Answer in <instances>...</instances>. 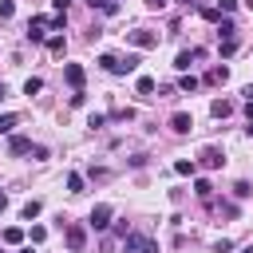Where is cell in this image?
<instances>
[{
    "label": "cell",
    "instance_id": "obj_2",
    "mask_svg": "<svg viewBox=\"0 0 253 253\" xmlns=\"http://www.w3.org/2000/svg\"><path fill=\"white\" fill-rule=\"evenodd\" d=\"M111 217H115V210H111L107 202H99V206L91 210V229H107V225H111Z\"/></svg>",
    "mask_w": 253,
    "mask_h": 253
},
{
    "label": "cell",
    "instance_id": "obj_38",
    "mask_svg": "<svg viewBox=\"0 0 253 253\" xmlns=\"http://www.w3.org/2000/svg\"><path fill=\"white\" fill-rule=\"evenodd\" d=\"M20 253H32V245H28V249H20Z\"/></svg>",
    "mask_w": 253,
    "mask_h": 253
},
{
    "label": "cell",
    "instance_id": "obj_34",
    "mask_svg": "<svg viewBox=\"0 0 253 253\" xmlns=\"http://www.w3.org/2000/svg\"><path fill=\"white\" fill-rule=\"evenodd\" d=\"M87 4H91V8H103V0H87Z\"/></svg>",
    "mask_w": 253,
    "mask_h": 253
},
{
    "label": "cell",
    "instance_id": "obj_36",
    "mask_svg": "<svg viewBox=\"0 0 253 253\" xmlns=\"http://www.w3.org/2000/svg\"><path fill=\"white\" fill-rule=\"evenodd\" d=\"M241 253H253V245H245V249H241Z\"/></svg>",
    "mask_w": 253,
    "mask_h": 253
},
{
    "label": "cell",
    "instance_id": "obj_32",
    "mask_svg": "<svg viewBox=\"0 0 253 253\" xmlns=\"http://www.w3.org/2000/svg\"><path fill=\"white\" fill-rule=\"evenodd\" d=\"M146 4H150V8H166V0H146Z\"/></svg>",
    "mask_w": 253,
    "mask_h": 253
},
{
    "label": "cell",
    "instance_id": "obj_1",
    "mask_svg": "<svg viewBox=\"0 0 253 253\" xmlns=\"http://www.w3.org/2000/svg\"><path fill=\"white\" fill-rule=\"evenodd\" d=\"M123 253H158V245L150 237H142V233H126L123 237Z\"/></svg>",
    "mask_w": 253,
    "mask_h": 253
},
{
    "label": "cell",
    "instance_id": "obj_26",
    "mask_svg": "<svg viewBox=\"0 0 253 253\" xmlns=\"http://www.w3.org/2000/svg\"><path fill=\"white\" fill-rule=\"evenodd\" d=\"M233 194H237V198H249V194H253V186H249V182H237V186H233Z\"/></svg>",
    "mask_w": 253,
    "mask_h": 253
},
{
    "label": "cell",
    "instance_id": "obj_24",
    "mask_svg": "<svg viewBox=\"0 0 253 253\" xmlns=\"http://www.w3.org/2000/svg\"><path fill=\"white\" fill-rule=\"evenodd\" d=\"M16 126V115H0V134H8Z\"/></svg>",
    "mask_w": 253,
    "mask_h": 253
},
{
    "label": "cell",
    "instance_id": "obj_13",
    "mask_svg": "<svg viewBox=\"0 0 253 253\" xmlns=\"http://www.w3.org/2000/svg\"><path fill=\"white\" fill-rule=\"evenodd\" d=\"M20 241H24V229L20 225H8L4 229V245H20Z\"/></svg>",
    "mask_w": 253,
    "mask_h": 253
},
{
    "label": "cell",
    "instance_id": "obj_12",
    "mask_svg": "<svg viewBox=\"0 0 253 253\" xmlns=\"http://www.w3.org/2000/svg\"><path fill=\"white\" fill-rule=\"evenodd\" d=\"M138 67V55H126V59H119V67H115V75H130Z\"/></svg>",
    "mask_w": 253,
    "mask_h": 253
},
{
    "label": "cell",
    "instance_id": "obj_25",
    "mask_svg": "<svg viewBox=\"0 0 253 253\" xmlns=\"http://www.w3.org/2000/svg\"><path fill=\"white\" fill-rule=\"evenodd\" d=\"M178 87H182V91H198V79H194V75H182V83H178Z\"/></svg>",
    "mask_w": 253,
    "mask_h": 253
},
{
    "label": "cell",
    "instance_id": "obj_4",
    "mask_svg": "<svg viewBox=\"0 0 253 253\" xmlns=\"http://www.w3.org/2000/svg\"><path fill=\"white\" fill-rule=\"evenodd\" d=\"M63 237H67V249H75V253H79V249H83V241H87V229H83V225H67V233H63Z\"/></svg>",
    "mask_w": 253,
    "mask_h": 253
},
{
    "label": "cell",
    "instance_id": "obj_6",
    "mask_svg": "<svg viewBox=\"0 0 253 253\" xmlns=\"http://www.w3.org/2000/svg\"><path fill=\"white\" fill-rule=\"evenodd\" d=\"M221 162H225V154H221L217 146H206V150H202V166H206V170H217Z\"/></svg>",
    "mask_w": 253,
    "mask_h": 253
},
{
    "label": "cell",
    "instance_id": "obj_35",
    "mask_svg": "<svg viewBox=\"0 0 253 253\" xmlns=\"http://www.w3.org/2000/svg\"><path fill=\"white\" fill-rule=\"evenodd\" d=\"M4 95H8V87H4V83H0V103H4Z\"/></svg>",
    "mask_w": 253,
    "mask_h": 253
},
{
    "label": "cell",
    "instance_id": "obj_31",
    "mask_svg": "<svg viewBox=\"0 0 253 253\" xmlns=\"http://www.w3.org/2000/svg\"><path fill=\"white\" fill-rule=\"evenodd\" d=\"M51 8H55V16H67V0H51Z\"/></svg>",
    "mask_w": 253,
    "mask_h": 253
},
{
    "label": "cell",
    "instance_id": "obj_33",
    "mask_svg": "<svg viewBox=\"0 0 253 253\" xmlns=\"http://www.w3.org/2000/svg\"><path fill=\"white\" fill-rule=\"evenodd\" d=\"M4 210H8V194H0V213H4Z\"/></svg>",
    "mask_w": 253,
    "mask_h": 253
},
{
    "label": "cell",
    "instance_id": "obj_18",
    "mask_svg": "<svg viewBox=\"0 0 253 253\" xmlns=\"http://www.w3.org/2000/svg\"><path fill=\"white\" fill-rule=\"evenodd\" d=\"M174 170H178V174H186V178H190V174H194V170H198V162H186V158H178V162H174Z\"/></svg>",
    "mask_w": 253,
    "mask_h": 253
},
{
    "label": "cell",
    "instance_id": "obj_23",
    "mask_svg": "<svg viewBox=\"0 0 253 253\" xmlns=\"http://www.w3.org/2000/svg\"><path fill=\"white\" fill-rule=\"evenodd\" d=\"M12 12H16V4L12 0H0V20H12Z\"/></svg>",
    "mask_w": 253,
    "mask_h": 253
},
{
    "label": "cell",
    "instance_id": "obj_11",
    "mask_svg": "<svg viewBox=\"0 0 253 253\" xmlns=\"http://www.w3.org/2000/svg\"><path fill=\"white\" fill-rule=\"evenodd\" d=\"M198 55H202L198 47H190V51H178V59H174V67H178V71H186V67H190V59H198Z\"/></svg>",
    "mask_w": 253,
    "mask_h": 253
},
{
    "label": "cell",
    "instance_id": "obj_20",
    "mask_svg": "<svg viewBox=\"0 0 253 253\" xmlns=\"http://www.w3.org/2000/svg\"><path fill=\"white\" fill-rule=\"evenodd\" d=\"M233 32H237V28H233V20H221V28H217V36H221V40H233Z\"/></svg>",
    "mask_w": 253,
    "mask_h": 253
},
{
    "label": "cell",
    "instance_id": "obj_30",
    "mask_svg": "<svg viewBox=\"0 0 253 253\" xmlns=\"http://www.w3.org/2000/svg\"><path fill=\"white\" fill-rule=\"evenodd\" d=\"M237 8V0H217V12H233Z\"/></svg>",
    "mask_w": 253,
    "mask_h": 253
},
{
    "label": "cell",
    "instance_id": "obj_14",
    "mask_svg": "<svg viewBox=\"0 0 253 253\" xmlns=\"http://www.w3.org/2000/svg\"><path fill=\"white\" fill-rule=\"evenodd\" d=\"M194 194H198L202 202H210V194H213V186H210L206 178H198V182H194Z\"/></svg>",
    "mask_w": 253,
    "mask_h": 253
},
{
    "label": "cell",
    "instance_id": "obj_10",
    "mask_svg": "<svg viewBox=\"0 0 253 253\" xmlns=\"http://www.w3.org/2000/svg\"><path fill=\"white\" fill-rule=\"evenodd\" d=\"M170 126H174V130H178V134H186V130H190V126H194V119H190V115H186V111H178V115H174V119H170Z\"/></svg>",
    "mask_w": 253,
    "mask_h": 253
},
{
    "label": "cell",
    "instance_id": "obj_3",
    "mask_svg": "<svg viewBox=\"0 0 253 253\" xmlns=\"http://www.w3.org/2000/svg\"><path fill=\"white\" fill-rule=\"evenodd\" d=\"M126 40H130L134 47H154V43H158V36H154V32H146V28H138V32H126Z\"/></svg>",
    "mask_w": 253,
    "mask_h": 253
},
{
    "label": "cell",
    "instance_id": "obj_27",
    "mask_svg": "<svg viewBox=\"0 0 253 253\" xmlns=\"http://www.w3.org/2000/svg\"><path fill=\"white\" fill-rule=\"evenodd\" d=\"M24 217H28V221L40 217V202H28V206H24Z\"/></svg>",
    "mask_w": 253,
    "mask_h": 253
},
{
    "label": "cell",
    "instance_id": "obj_5",
    "mask_svg": "<svg viewBox=\"0 0 253 253\" xmlns=\"http://www.w3.org/2000/svg\"><path fill=\"white\" fill-rule=\"evenodd\" d=\"M43 28H51V16H36V20L28 24V40H32V43L43 40Z\"/></svg>",
    "mask_w": 253,
    "mask_h": 253
},
{
    "label": "cell",
    "instance_id": "obj_9",
    "mask_svg": "<svg viewBox=\"0 0 253 253\" xmlns=\"http://www.w3.org/2000/svg\"><path fill=\"white\" fill-rule=\"evenodd\" d=\"M8 150H12V154H28V150H32V138H24V134H12V138H8Z\"/></svg>",
    "mask_w": 253,
    "mask_h": 253
},
{
    "label": "cell",
    "instance_id": "obj_29",
    "mask_svg": "<svg viewBox=\"0 0 253 253\" xmlns=\"http://www.w3.org/2000/svg\"><path fill=\"white\" fill-rule=\"evenodd\" d=\"M237 51V40H221V55H233Z\"/></svg>",
    "mask_w": 253,
    "mask_h": 253
},
{
    "label": "cell",
    "instance_id": "obj_28",
    "mask_svg": "<svg viewBox=\"0 0 253 253\" xmlns=\"http://www.w3.org/2000/svg\"><path fill=\"white\" fill-rule=\"evenodd\" d=\"M43 237H47V229H43V225H32V245H40Z\"/></svg>",
    "mask_w": 253,
    "mask_h": 253
},
{
    "label": "cell",
    "instance_id": "obj_16",
    "mask_svg": "<svg viewBox=\"0 0 253 253\" xmlns=\"http://www.w3.org/2000/svg\"><path fill=\"white\" fill-rule=\"evenodd\" d=\"M63 47H67L63 36H51V40H47V51H51V55H63Z\"/></svg>",
    "mask_w": 253,
    "mask_h": 253
},
{
    "label": "cell",
    "instance_id": "obj_39",
    "mask_svg": "<svg viewBox=\"0 0 253 253\" xmlns=\"http://www.w3.org/2000/svg\"><path fill=\"white\" fill-rule=\"evenodd\" d=\"M182 4H194V0H182Z\"/></svg>",
    "mask_w": 253,
    "mask_h": 253
},
{
    "label": "cell",
    "instance_id": "obj_17",
    "mask_svg": "<svg viewBox=\"0 0 253 253\" xmlns=\"http://www.w3.org/2000/svg\"><path fill=\"white\" fill-rule=\"evenodd\" d=\"M134 87H138V95H150V91H154V79H150V75H138Z\"/></svg>",
    "mask_w": 253,
    "mask_h": 253
},
{
    "label": "cell",
    "instance_id": "obj_19",
    "mask_svg": "<svg viewBox=\"0 0 253 253\" xmlns=\"http://www.w3.org/2000/svg\"><path fill=\"white\" fill-rule=\"evenodd\" d=\"M67 190L71 194H83V174H67Z\"/></svg>",
    "mask_w": 253,
    "mask_h": 253
},
{
    "label": "cell",
    "instance_id": "obj_21",
    "mask_svg": "<svg viewBox=\"0 0 253 253\" xmlns=\"http://www.w3.org/2000/svg\"><path fill=\"white\" fill-rule=\"evenodd\" d=\"M225 75H229V71H225V67H213V71H210V75H206V83H225Z\"/></svg>",
    "mask_w": 253,
    "mask_h": 253
},
{
    "label": "cell",
    "instance_id": "obj_8",
    "mask_svg": "<svg viewBox=\"0 0 253 253\" xmlns=\"http://www.w3.org/2000/svg\"><path fill=\"white\" fill-rule=\"evenodd\" d=\"M210 111H213V119H229V115H233V103H229V99H213Z\"/></svg>",
    "mask_w": 253,
    "mask_h": 253
},
{
    "label": "cell",
    "instance_id": "obj_22",
    "mask_svg": "<svg viewBox=\"0 0 253 253\" xmlns=\"http://www.w3.org/2000/svg\"><path fill=\"white\" fill-rule=\"evenodd\" d=\"M40 87H43V79H36V75H32V79H28V83H24V95H36V91H40Z\"/></svg>",
    "mask_w": 253,
    "mask_h": 253
},
{
    "label": "cell",
    "instance_id": "obj_15",
    "mask_svg": "<svg viewBox=\"0 0 253 253\" xmlns=\"http://www.w3.org/2000/svg\"><path fill=\"white\" fill-rule=\"evenodd\" d=\"M99 67L115 75V67H119V55H107V51H103V55H99Z\"/></svg>",
    "mask_w": 253,
    "mask_h": 253
},
{
    "label": "cell",
    "instance_id": "obj_7",
    "mask_svg": "<svg viewBox=\"0 0 253 253\" xmlns=\"http://www.w3.org/2000/svg\"><path fill=\"white\" fill-rule=\"evenodd\" d=\"M63 79H67L75 91H83V67H79V63H67V67H63Z\"/></svg>",
    "mask_w": 253,
    "mask_h": 253
},
{
    "label": "cell",
    "instance_id": "obj_37",
    "mask_svg": "<svg viewBox=\"0 0 253 253\" xmlns=\"http://www.w3.org/2000/svg\"><path fill=\"white\" fill-rule=\"evenodd\" d=\"M245 8H249V12H253V0H245Z\"/></svg>",
    "mask_w": 253,
    "mask_h": 253
}]
</instances>
